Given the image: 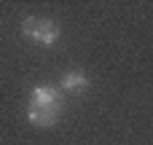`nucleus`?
<instances>
[{
    "label": "nucleus",
    "mask_w": 153,
    "mask_h": 145,
    "mask_svg": "<svg viewBox=\"0 0 153 145\" xmlns=\"http://www.w3.org/2000/svg\"><path fill=\"white\" fill-rule=\"evenodd\" d=\"M22 35L24 38H30L32 43H38V46H54L56 40H59V24L54 22V19H46V16H27L24 22H22Z\"/></svg>",
    "instance_id": "nucleus-2"
},
{
    "label": "nucleus",
    "mask_w": 153,
    "mask_h": 145,
    "mask_svg": "<svg viewBox=\"0 0 153 145\" xmlns=\"http://www.w3.org/2000/svg\"><path fill=\"white\" fill-rule=\"evenodd\" d=\"M91 86V78L83 70H67L59 81V91L62 94H83Z\"/></svg>",
    "instance_id": "nucleus-3"
},
{
    "label": "nucleus",
    "mask_w": 153,
    "mask_h": 145,
    "mask_svg": "<svg viewBox=\"0 0 153 145\" xmlns=\"http://www.w3.org/2000/svg\"><path fill=\"white\" fill-rule=\"evenodd\" d=\"M65 110V94L59 91V86H35L30 91L27 100V121L38 129H51L59 124Z\"/></svg>",
    "instance_id": "nucleus-1"
}]
</instances>
